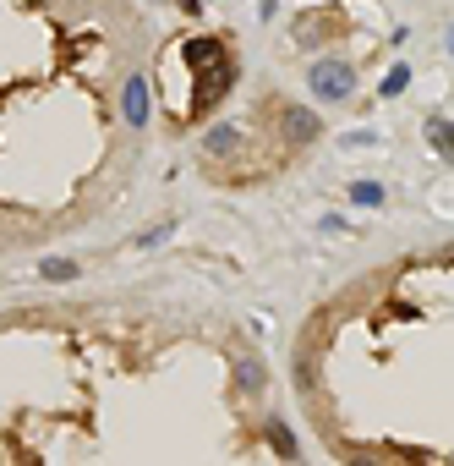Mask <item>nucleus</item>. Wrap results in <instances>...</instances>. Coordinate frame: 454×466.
Instances as JSON below:
<instances>
[{
  "label": "nucleus",
  "mask_w": 454,
  "mask_h": 466,
  "mask_svg": "<svg viewBox=\"0 0 454 466\" xmlns=\"http://www.w3.org/2000/svg\"><path fill=\"white\" fill-rule=\"evenodd\" d=\"M236 143H241V132H236V127H214V132L203 138V148H208V154H219V160H224V154H236Z\"/></svg>",
  "instance_id": "obj_6"
},
{
  "label": "nucleus",
  "mask_w": 454,
  "mask_h": 466,
  "mask_svg": "<svg viewBox=\"0 0 454 466\" xmlns=\"http://www.w3.org/2000/svg\"><path fill=\"white\" fill-rule=\"evenodd\" d=\"M307 88H312V99H323V105H350L356 72L345 67V60H317V67L307 72Z\"/></svg>",
  "instance_id": "obj_1"
},
{
  "label": "nucleus",
  "mask_w": 454,
  "mask_h": 466,
  "mask_svg": "<svg viewBox=\"0 0 454 466\" xmlns=\"http://www.w3.org/2000/svg\"><path fill=\"white\" fill-rule=\"evenodd\" d=\"M170 231H176V220H165V225H153V231H143V236H137L132 247H153V241H165Z\"/></svg>",
  "instance_id": "obj_11"
},
{
  "label": "nucleus",
  "mask_w": 454,
  "mask_h": 466,
  "mask_svg": "<svg viewBox=\"0 0 454 466\" xmlns=\"http://www.w3.org/2000/svg\"><path fill=\"white\" fill-rule=\"evenodd\" d=\"M263 379H269V373H263V362H252V357L236 367V384H241V395H263Z\"/></svg>",
  "instance_id": "obj_5"
},
{
  "label": "nucleus",
  "mask_w": 454,
  "mask_h": 466,
  "mask_svg": "<svg viewBox=\"0 0 454 466\" xmlns=\"http://www.w3.org/2000/svg\"><path fill=\"white\" fill-rule=\"evenodd\" d=\"M421 132H427V143L443 154V160H454V121L449 115H427V127H421Z\"/></svg>",
  "instance_id": "obj_3"
},
{
  "label": "nucleus",
  "mask_w": 454,
  "mask_h": 466,
  "mask_svg": "<svg viewBox=\"0 0 454 466\" xmlns=\"http://www.w3.org/2000/svg\"><path fill=\"white\" fill-rule=\"evenodd\" d=\"M82 269L72 264V258H44V280H77Z\"/></svg>",
  "instance_id": "obj_9"
},
{
  "label": "nucleus",
  "mask_w": 454,
  "mask_h": 466,
  "mask_svg": "<svg viewBox=\"0 0 454 466\" xmlns=\"http://www.w3.org/2000/svg\"><path fill=\"white\" fill-rule=\"evenodd\" d=\"M121 115L132 121V127H148V77L143 72H132L121 83Z\"/></svg>",
  "instance_id": "obj_2"
},
{
  "label": "nucleus",
  "mask_w": 454,
  "mask_h": 466,
  "mask_svg": "<svg viewBox=\"0 0 454 466\" xmlns=\"http://www.w3.org/2000/svg\"><path fill=\"white\" fill-rule=\"evenodd\" d=\"M411 88V67H405V60H395V67H388L383 72V83H378V93H383V99H400V93Z\"/></svg>",
  "instance_id": "obj_4"
},
{
  "label": "nucleus",
  "mask_w": 454,
  "mask_h": 466,
  "mask_svg": "<svg viewBox=\"0 0 454 466\" xmlns=\"http://www.w3.org/2000/svg\"><path fill=\"white\" fill-rule=\"evenodd\" d=\"M285 127H290V138H307V143H312V138L323 132V121H317V115H307V110H290Z\"/></svg>",
  "instance_id": "obj_7"
},
{
  "label": "nucleus",
  "mask_w": 454,
  "mask_h": 466,
  "mask_svg": "<svg viewBox=\"0 0 454 466\" xmlns=\"http://www.w3.org/2000/svg\"><path fill=\"white\" fill-rule=\"evenodd\" d=\"M350 203L356 209H378L383 203V186L378 181H350Z\"/></svg>",
  "instance_id": "obj_8"
},
{
  "label": "nucleus",
  "mask_w": 454,
  "mask_h": 466,
  "mask_svg": "<svg viewBox=\"0 0 454 466\" xmlns=\"http://www.w3.org/2000/svg\"><path fill=\"white\" fill-rule=\"evenodd\" d=\"M378 132H345V148H372Z\"/></svg>",
  "instance_id": "obj_12"
},
{
  "label": "nucleus",
  "mask_w": 454,
  "mask_h": 466,
  "mask_svg": "<svg viewBox=\"0 0 454 466\" xmlns=\"http://www.w3.org/2000/svg\"><path fill=\"white\" fill-rule=\"evenodd\" d=\"M269 439H274V450H279V455L296 461V439H290V428H285V423H269Z\"/></svg>",
  "instance_id": "obj_10"
}]
</instances>
